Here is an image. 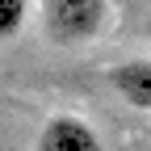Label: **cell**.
<instances>
[{
    "mask_svg": "<svg viewBox=\"0 0 151 151\" xmlns=\"http://www.w3.org/2000/svg\"><path fill=\"white\" fill-rule=\"evenodd\" d=\"M109 0H42V25L50 42L59 46H80L92 42L105 29Z\"/></svg>",
    "mask_w": 151,
    "mask_h": 151,
    "instance_id": "6da1fadb",
    "label": "cell"
},
{
    "mask_svg": "<svg viewBox=\"0 0 151 151\" xmlns=\"http://www.w3.org/2000/svg\"><path fill=\"white\" fill-rule=\"evenodd\" d=\"M34 151H105L101 134L80 113H50V122L38 130Z\"/></svg>",
    "mask_w": 151,
    "mask_h": 151,
    "instance_id": "7a4b0ae2",
    "label": "cell"
},
{
    "mask_svg": "<svg viewBox=\"0 0 151 151\" xmlns=\"http://www.w3.org/2000/svg\"><path fill=\"white\" fill-rule=\"evenodd\" d=\"M105 80H109V88L118 92L126 105L151 109V59H126L118 67H109Z\"/></svg>",
    "mask_w": 151,
    "mask_h": 151,
    "instance_id": "3957f363",
    "label": "cell"
},
{
    "mask_svg": "<svg viewBox=\"0 0 151 151\" xmlns=\"http://www.w3.org/2000/svg\"><path fill=\"white\" fill-rule=\"evenodd\" d=\"M29 21V0H0V42H13Z\"/></svg>",
    "mask_w": 151,
    "mask_h": 151,
    "instance_id": "277c9868",
    "label": "cell"
}]
</instances>
